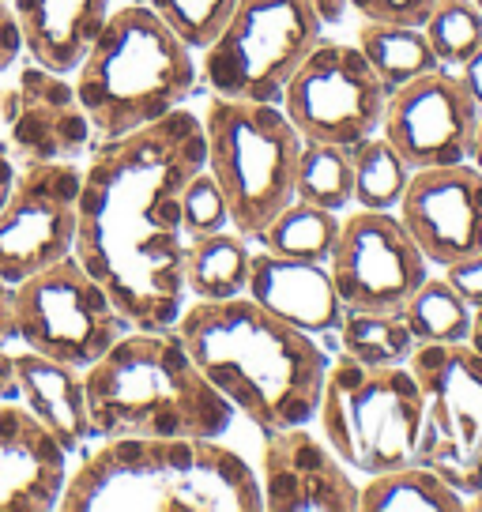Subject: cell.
Wrapping results in <instances>:
<instances>
[{"label":"cell","instance_id":"6da1fadb","mask_svg":"<svg viewBox=\"0 0 482 512\" xmlns=\"http://www.w3.org/2000/svg\"><path fill=\"white\" fill-rule=\"evenodd\" d=\"M200 166L204 121L189 106L121 140H98L83 162L72 253L132 328H170L189 302L181 192Z\"/></svg>","mask_w":482,"mask_h":512},{"label":"cell","instance_id":"7a4b0ae2","mask_svg":"<svg viewBox=\"0 0 482 512\" xmlns=\"http://www.w3.org/2000/svg\"><path fill=\"white\" fill-rule=\"evenodd\" d=\"M193 362L241 418L264 433L313 426L332 351L272 317L249 294L185 302L174 324Z\"/></svg>","mask_w":482,"mask_h":512},{"label":"cell","instance_id":"3957f363","mask_svg":"<svg viewBox=\"0 0 482 512\" xmlns=\"http://www.w3.org/2000/svg\"><path fill=\"white\" fill-rule=\"evenodd\" d=\"M65 512H264L257 467L223 437H98L68 471Z\"/></svg>","mask_w":482,"mask_h":512},{"label":"cell","instance_id":"277c9868","mask_svg":"<svg viewBox=\"0 0 482 512\" xmlns=\"http://www.w3.org/2000/svg\"><path fill=\"white\" fill-rule=\"evenodd\" d=\"M91 430L98 437H226L238 411L215 392L170 328H125L83 369Z\"/></svg>","mask_w":482,"mask_h":512},{"label":"cell","instance_id":"5b68a950","mask_svg":"<svg viewBox=\"0 0 482 512\" xmlns=\"http://www.w3.org/2000/svg\"><path fill=\"white\" fill-rule=\"evenodd\" d=\"M196 83V53L144 0L117 4L72 68V87L95 140H121L189 106Z\"/></svg>","mask_w":482,"mask_h":512},{"label":"cell","instance_id":"8992f818","mask_svg":"<svg viewBox=\"0 0 482 512\" xmlns=\"http://www.w3.org/2000/svg\"><path fill=\"white\" fill-rule=\"evenodd\" d=\"M200 121L204 166L223 189L230 226L257 241L264 226L294 200V174L306 140L275 102H234L211 95Z\"/></svg>","mask_w":482,"mask_h":512},{"label":"cell","instance_id":"52a82bcc","mask_svg":"<svg viewBox=\"0 0 482 512\" xmlns=\"http://www.w3.org/2000/svg\"><path fill=\"white\" fill-rule=\"evenodd\" d=\"M313 422L354 475H385L415 464L422 388L411 366H362L347 354H332Z\"/></svg>","mask_w":482,"mask_h":512},{"label":"cell","instance_id":"ba28073f","mask_svg":"<svg viewBox=\"0 0 482 512\" xmlns=\"http://www.w3.org/2000/svg\"><path fill=\"white\" fill-rule=\"evenodd\" d=\"M324 38L309 0H238L219 38L200 53V83L215 98L283 102L290 76Z\"/></svg>","mask_w":482,"mask_h":512},{"label":"cell","instance_id":"9c48e42d","mask_svg":"<svg viewBox=\"0 0 482 512\" xmlns=\"http://www.w3.org/2000/svg\"><path fill=\"white\" fill-rule=\"evenodd\" d=\"M16 343L76 369L95 366L132 328L110 290L83 268L76 253L19 279L12 287Z\"/></svg>","mask_w":482,"mask_h":512},{"label":"cell","instance_id":"30bf717a","mask_svg":"<svg viewBox=\"0 0 482 512\" xmlns=\"http://www.w3.org/2000/svg\"><path fill=\"white\" fill-rule=\"evenodd\" d=\"M422 388L415 464L434 467L464 501L482 490V354L471 343H430L411 358Z\"/></svg>","mask_w":482,"mask_h":512},{"label":"cell","instance_id":"8fae6325","mask_svg":"<svg viewBox=\"0 0 482 512\" xmlns=\"http://www.w3.org/2000/svg\"><path fill=\"white\" fill-rule=\"evenodd\" d=\"M388 95L358 42L321 38L290 76L279 106L309 144L354 147L381 132Z\"/></svg>","mask_w":482,"mask_h":512},{"label":"cell","instance_id":"7c38bea8","mask_svg":"<svg viewBox=\"0 0 482 512\" xmlns=\"http://www.w3.org/2000/svg\"><path fill=\"white\" fill-rule=\"evenodd\" d=\"M328 272L351 313H403L434 264L396 211L351 208L343 215Z\"/></svg>","mask_w":482,"mask_h":512},{"label":"cell","instance_id":"4fadbf2b","mask_svg":"<svg viewBox=\"0 0 482 512\" xmlns=\"http://www.w3.org/2000/svg\"><path fill=\"white\" fill-rule=\"evenodd\" d=\"M80 181V162H23L0 208V279L8 287L72 256Z\"/></svg>","mask_w":482,"mask_h":512},{"label":"cell","instance_id":"5bb4252c","mask_svg":"<svg viewBox=\"0 0 482 512\" xmlns=\"http://www.w3.org/2000/svg\"><path fill=\"white\" fill-rule=\"evenodd\" d=\"M479 117L482 110L460 72L434 68L388 95L381 132L411 170H437L471 162Z\"/></svg>","mask_w":482,"mask_h":512},{"label":"cell","instance_id":"9a60e30c","mask_svg":"<svg viewBox=\"0 0 482 512\" xmlns=\"http://www.w3.org/2000/svg\"><path fill=\"white\" fill-rule=\"evenodd\" d=\"M4 144L19 162H80L91 155L95 128L83 113L72 76L49 72L38 61L19 68L16 83L0 91Z\"/></svg>","mask_w":482,"mask_h":512},{"label":"cell","instance_id":"2e32d148","mask_svg":"<svg viewBox=\"0 0 482 512\" xmlns=\"http://www.w3.org/2000/svg\"><path fill=\"white\" fill-rule=\"evenodd\" d=\"M257 475L264 512H358L362 482L313 426L264 433Z\"/></svg>","mask_w":482,"mask_h":512},{"label":"cell","instance_id":"e0dca14e","mask_svg":"<svg viewBox=\"0 0 482 512\" xmlns=\"http://www.w3.org/2000/svg\"><path fill=\"white\" fill-rule=\"evenodd\" d=\"M396 215L437 272L482 253V170L471 162L415 170Z\"/></svg>","mask_w":482,"mask_h":512},{"label":"cell","instance_id":"ac0fdd59","mask_svg":"<svg viewBox=\"0 0 482 512\" xmlns=\"http://www.w3.org/2000/svg\"><path fill=\"white\" fill-rule=\"evenodd\" d=\"M72 471L68 452L19 400H0V512H53Z\"/></svg>","mask_w":482,"mask_h":512},{"label":"cell","instance_id":"d6986e66","mask_svg":"<svg viewBox=\"0 0 482 512\" xmlns=\"http://www.w3.org/2000/svg\"><path fill=\"white\" fill-rule=\"evenodd\" d=\"M245 294L283 324L321 339L324 347L336 343V332L343 324V313H347L339 302V290L332 283L328 264L290 260V256H275L264 253V249L253 253Z\"/></svg>","mask_w":482,"mask_h":512},{"label":"cell","instance_id":"ffe728a7","mask_svg":"<svg viewBox=\"0 0 482 512\" xmlns=\"http://www.w3.org/2000/svg\"><path fill=\"white\" fill-rule=\"evenodd\" d=\"M16 358V400L46 426L61 445L76 456L95 441L91 407H87V381L83 369L68 362H53L46 354L12 351Z\"/></svg>","mask_w":482,"mask_h":512},{"label":"cell","instance_id":"44dd1931","mask_svg":"<svg viewBox=\"0 0 482 512\" xmlns=\"http://www.w3.org/2000/svg\"><path fill=\"white\" fill-rule=\"evenodd\" d=\"M117 4L129 0H12L27 57L49 72L72 76Z\"/></svg>","mask_w":482,"mask_h":512},{"label":"cell","instance_id":"7402d4cb","mask_svg":"<svg viewBox=\"0 0 482 512\" xmlns=\"http://www.w3.org/2000/svg\"><path fill=\"white\" fill-rule=\"evenodd\" d=\"M253 253H257L253 241L238 234L234 226L189 241V249H185V294H189V302H226V298L245 294Z\"/></svg>","mask_w":482,"mask_h":512},{"label":"cell","instance_id":"603a6c76","mask_svg":"<svg viewBox=\"0 0 482 512\" xmlns=\"http://www.w3.org/2000/svg\"><path fill=\"white\" fill-rule=\"evenodd\" d=\"M358 512H467V501L434 467L407 464L362 482Z\"/></svg>","mask_w":482,"mask_h":512},{"label":"cell","instance_id":"cb8c5ba5","mask_svg":"<svg viewBox=\"0 0 482 512\" xmlns=\"http://www.w3.org/2000/svg\"><path fill=\"white\" fill-rule=\"evenodd\" d=\"M354 42L366 53V61L373 64V72L385 80L388 91H396L403 83H411V80H418V76L441 68L430 42H426V34H422V27L370 23V19H362Z\"/></svg>","mask_w":482,"mask_h":512},{"label":"cell","instance_id":"d4e9b609","mask_svg":"<svg viewBox=\"0 0 482 512\" xmlns=\"http://www.w3.org/2000/svg\"><path fill=\"white\" fill-rule=\"evenodd\" d=\"M339 226H343L339 211H324L317 204H306V200H290L287 208L264 226L257 245L264 253H275V256L328 264V256L336 249Z\"/></svg>","mask_w":482,"mask_h":512},{"label":"cell","instance_id":"484cf974","mask_svg":"<svg viewBox=\"0 0 482 512\" xmlns=\"http://www.w3.org/2000/svg\"><path fill=\"white\" fill-rule=\"evenodd\" d=\"M336 351L362 366H411L418 343L403 313H343Z\"/></svg>","mask_w":482,"mask_h":512},{"label":"cell","instance_id":"4316f807","mask_svg":"<svg viewBox=\"0 0 482 512\" xmlns=\"http://www.w3.org/2000/svg\"><path fill=\"white\" fill-rule=\"evenodd\" d=\"M354 162V208L366 211H396L411 181V166L396 147L385 140V132H373L362 144L351 147Z\"/></svg>","mask_w":482,"mask_h":512},{"label":"cell","instance_id":"83f0119b","mask_svg":"<svg viewBox=\"0 0 482 512\" xmlns=\"http://www.w3.org/2000/svg\"><path fill=\"white\" fill-rule=\"evenodd\" d=\"M471 305L449 287V279L437 272H430V279L415 290V298L403 305V320L411 328L418 347L430 343H467L471 336Z\"/></svg>","mask_w":482,"mask_h":512},{"label":"cell","instance_id":"f1b7e54d","mask_svg":"<svg viewBox=\"0 0 482 512\" xmlns=\"http://www.w3.org/2000/svg\"><path fill=\"white\" fill-rule=\"evenodd\" d=\"M294 200L317 204L324 211L347 215L354 208V162L351 147L302 144L298 174H294Z\"/></svg>","mask_w":482,"mask_h":512},{"label":"cell","instance_id":"f546056e","mask_svg":"<svg viewBox=\"0 0 482 512\" xmlns=\"http://www.w3.org/2000/svg\"><path fill=\"white\" fill-rule=\"evenodd\" d=\"M422 34L441 68H464L482 49V12L475 0H437L422 23Z\"/></svg>","mask_w":482,"mask_h":512},{"label":"cell","instance_id":"4dcf8cb0","mask_svg":"<svg viewBox=\"0 0 482 512\" xmlns=\"http://www.w3.org/2000/svg\"><path fill=\"white\" fill-rule=\"evenodd\" d=\"M144 4L193 53H204L226 27L230 12L238 8V0H144Z\"/></svg>","mask_w":482,"mask_h":512},{"label":"cell","instance_id":"1f68e13d","mask_svg":"<svg viewBox=\"0 0 482 512\" xmlns=\"http://www.w3.org/2000/svg\"><path fill=\"white\" fill-rule=\"evenodd\" d=\"M181 223H185V238H208L215 230L230 226V208H226V196L219 189V181L211 177L208 166H200L189 185L181 192Z\"/></svg>","mask_w":482,"mask_h":512},{"label":"cell","instance_id":"d6a6232c","mask_svg":"<svg viewBox=\"0 0 482 512\" xmlns=\"http://www.w3.org/2000/svg\"><path fill=\"white\" fill-rule=\"evenodd\" d=\"M351 12H358L370 23H403V27H422L434 12L437 0H347Z\"/></svg>","mask_w":482,"mask_h":512},{"label":"cell","instance_id":"836d02e7","mask_svg":"<svg viewBox=\"0 0 482 512\" xmlns=\"http://www.w3.org/2000/svg\"><path fill=\"white\" fill-rule=\"evenodd\" d=\"M441 275L449 279V287L456 290L471 309H479L482 305V253L464 256V260H456L449 268H441Z\"/></svg>","mask_w":482,"mask_h":512},{"label":"cell","instance_id":"e575fe53","mask_svg":"<svg viewBox=\"0 0 482 512\" xmlns=\"http://www.w3.org/2000/svg\"><path fill=\"white\" fill-rule=\"evenodd\" d=\"M23 57H27V46H23L16 12H12V4H0V76H8Z\"/></svg>","mask_w":482,"mask_h":512},{"label":"cell","instance_id":"d590c367","mask_svg":"<svg viewBox=\"0 0 482 512\" xmlns=\"http://www.w3.org/2000/svg\"><path fill=\"white\" fill-rule=\"evenodd\" d=\"M16 343V317H12V287L0 279V351Z\"/></svg>","mask_w":482,"mask_h":512},{"label":"cell","instance_id":"8d00e7d4","mask_svg":"<svg viewBox=\"0 0 482 512\" xmlns=\"http://www.w3.org/2000/svg\"><path fill=\"white\" fill-rule=\"evenodd\" d=\"M16 155H12V147L4 144V136H0V208H4V200H8V192L16 185Z\"/></svg>","mask_w":482,"mask_h":512},{"label":"cell","instance_id":"74e56055","mask_svg":"<svg viewBox=\"0 0 482 512\" xmlns=\"http://www.w3.org/2000/svg\"><path fill=\"white\" fill-rule=\"evenodd\" d=\"M309 8L321 16L324 27H336V23H343L347 12H351V4H347V0H309Z\"/></svg>","mask_w":482,"mask_h":512},{"label":"cell","instance_id":"f35d334b","mask_svg":"<svg viewBox=\"0 0 482 512\" xmlns=\"http://www.w3.org/2000/svg\"><path fill=\"white\" fill-rule=\"evenodd\" d=\"M456 72H460V80L467 83V91H471V98H475V106L482 110V49L464 64V68H456Z\"/></svg>","mask_w":482,"mask_h":512},{"label":"cell","instance_id":"ab89813d","mask_svg":"<svg viewBox=\"0 0 482 512\" xmlns=\"http://www.w3.org/2000/svg\"><path fill=\"white\" fill-rule=\"evenodd\" d=\"M0 400H16V358H12V347L0 351Z\"/></svg>","mask_w":482,"mask_h":512},{"label":"cell","instance_id":"60d3db41","mask_svg":"<svg viewBox=\"0 0 482 512\" xmlns=\"http://www.w3.org/2000/svg\"><path fill=\"white\" fill-rule=\"evenodd\" d=\"M467 343H471V347L482 354V305L475 309V313H471V336H467Z\"/></svg>","mask_w":482,"mask_h":512},{"label":"cell","instance_id":"b9f144b4","mask_svg":"<svg viewBox=\"0 0 482 512\" xmlns=\"http://www.w3.org/2000/svg\"><path fill=\"white\" fill-rule=\"evenodd\" d=\"M471 166H479V170H482V117H479V128H475V151H471Z\"/></svg>","mask_w":482,"mask_h":512},{"label":"cell","instance_id":"7bdbcfd3","mask_svg":"<svg viewBox=\"0 0 482 512\" xmlns=\"http://www.w3.org/2000/svg\"><path fill=\"white\" fill-rule=\"evenodd\" d=\"M467 509H471V512H482V490H479V494L467 497Z\"/></svg>","mask_w":482,"mask_h":512},{"label":"cell","instance_id":"ee69618b","mask_svg":"<svg viewBox=\"0 0 482 512\" xmlns=\"http://www.w3.org/2000/svg\"><path fill=\"white\" fill-rule=\"evenodd\" d=\"M475 8H479V12H482V0H475Z\"/></svg>","mask_w":482,"mask_h":512},{"label":"cell","instance_id":"f6af8a7d","mask_svg":"<svg viewBox=\"0 0 482 512\" xmlns=\"http://www.w3.org/2000/svg\"><path fill=\"white\" fill-rule=\"evenodd\" d=\"M0 4H12V0H0Z\"/></svg>","mask_w":482,"mask_h":512}]
</instances>
